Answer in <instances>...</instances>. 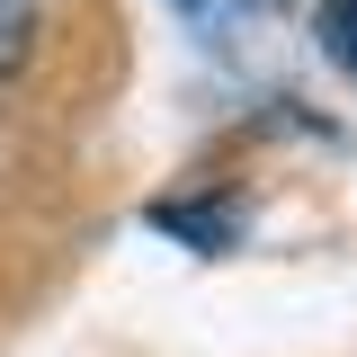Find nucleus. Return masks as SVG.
Here are the masks:
<instances>
[{
  "mask_svg": "<svg viewBox=\"0 0 357 357\" xmlns=\"http://www.w3.org/2000/svg\"><path fill=\"white\" fill-rule=\"evenodd\" d=\"M170 9H188V18H197V9H215V0H170Z\"/></svg>",
  "mask_w": 357,
  "mask_h": 357,
  "instance_id": "4",
  "label": "nucleus"
},
{
  "mask_svg": "<svg viewBox=\"0 0 357 357\" xmlns=\"http://www.w3.org/2000/svg\"><path fill=\"white\" fill-rule=\"evenodd\" d=\"M36 54V0H0V81Z\"/></svg>",
  "mask_w": 357,
  "mask_h": 357,
  "instance_id": "2",
  "label": "nucleus"
},
{
  "mask_svg": "<svg viewBox=\"0 0 357 357\" xmlns=\"http://www.w3.org/2000/svg\"><path fill=\"white\" fill-rule=\"evenodd\" d=\"M152 232H170V241H188L197 259H223V250H241V232H250V215L241 206H152Z\"/></svg>",
  "mask_w": 357,
  "mask_h": 357,
  "instance_id": "1",
  "label": "nucleus"
},
{
  "mask_svg": "<svg viewBox=\"0 0 357 357\" xmlns=\"http://www.w3.org/2000/svg\"><path fill=\"white\" fill-rule=\"evenodd\" d=\"M321 54L340 72H357V0H321Z\"/></svg>",
  "mask_w": 357,
  "mask_h": 357,
  "instance_id": "3",
  "label": "nucleus"
}]
</instances>
